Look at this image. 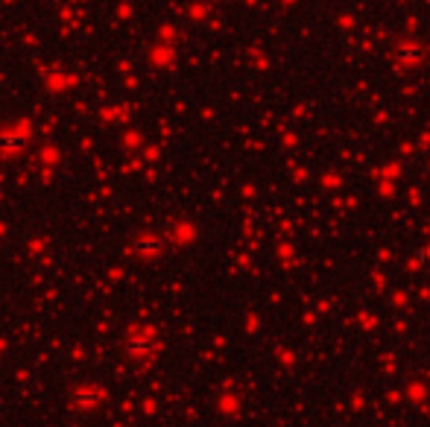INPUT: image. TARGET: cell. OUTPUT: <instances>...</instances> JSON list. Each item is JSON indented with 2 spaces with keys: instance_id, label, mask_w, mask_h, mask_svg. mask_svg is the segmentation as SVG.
Instances as JSON below:
<instances>
[{
  "instance_id": "1",
  "label": "cell",
  "mask_w": 430,
  "mask_h": 427,
  "mask_svg": "<svg viewBox=\"0 0 430 427\" xmlns=\"http://www.w3.org/2000/svg\"><path fill=\"white\" fill-rule=\"evenodd\" d=\"M97 398H100V392H94V389H79L76 396H74V404H76V407H94Z\"/></svg>"
},
{
  "instance_id": "2",
  "label": "cell",
  "mask_w": 430,
  "mask_h": 427,
  "mask_svg": "<svg viewBox=\"0 0 430 427\" xmlns=\"http://www.w3.org/2000/svg\"><path fill=\"white\" fill-rule=\"evenodd\" d=\"M155 249H161V246H158V243H153L150 237H146V240H138V243H135V252H138V255H153Z\"/></svg>"
}]
</instances>
